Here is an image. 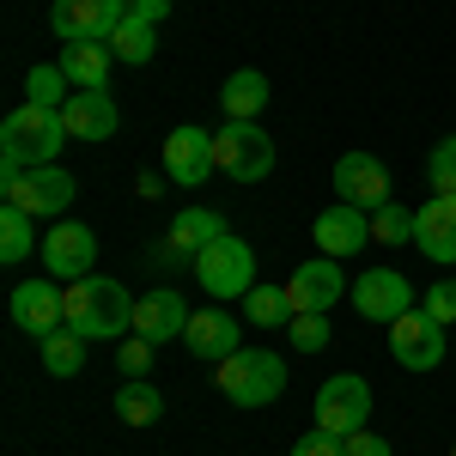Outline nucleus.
Listing matches in <instances>:
<instances>
[{
    "label": "nucleus",
    "instance_id": "obj_27",
    "mask_svg": "<svg viewBox=\"0 0 456 456\" xmlns=\"http://www.w3.org/2000/svg\"><path fill=\"white\" fill-rule=\"evenodd\" d=\"M31 249H37V213L6 208V213H0V262H6V268H19Z\"/></svg>",
    "mask_w": 456,
    "mask_h": 456
},
{
    "label": "nucleus",
    "instance_id": "obj_24",
    "mask_svg": "<svg viewBox=\"0 0 456 456\" xmlns=\"http://www.w3.org/2000/svg\"><path fill=\"white\" fill-rule=\"evenodd\" d=\"M110 55L116 61H128V68H146L152 55H159V25H146V19H122L116 31H110Z\"/></svg>",
    "mask_w": 456,
    "mask_h": 456
},
{
    "label": "nucleus",
    "instance_id": "obj_37",
    "mask_svg": "<svg viewBox=\"0 0 456 456\" xmlns=\"http://www.w3.org/2000/svg\"><path fill=\"white\" fill-rule=\"evenodd\" d=\"M128 12L146 19V25H165V19H171V0H128Z\"/></svg>",
    "mask_w": 456,
    "mask_h": 456
},
{
    "label": "nucleus",
    "instance_id": "obj_12",
    "mask_svg": "<svg viewBox=\"0 0 456 456\" xmlns=\"http://www.w3.org/2000/svg\"><path fill=\"white\" fill-rule=\"evenodd\" d=\"M335 195L359 213H378L389 208V171L384 159H371V152H341L335 159Z\"/></svg>",
    "mask_w": 456,
    "mask_h": 456
},
{
    "label": "nucleus",
    "instance_id": "obj_4",
    "mask_svg": "<svg viewBox=\"0 0 456 456\" xmlns=\"http://www.w3.org/2000/svg\"><path fill=\"white\" fill-rule=\"evenodd\" d=\"M213 165L232 176V183H262V176L281 165V146L262 122H225L213 134Z\"/></svg>",
    "mask_w": 456,
    "mask_h": 456
},
{
    "label": "nucleus",
    "instance_id": "obj_1",
    "mask_svg": "<svg viewBox=\"0 0 456 456\" xmlns=\"http://www.w3.org/2000/svg\"><path fill=\"white\" fill-rule=\"evenodd\" d=\"M134 305H141V298H134L122 281H104V274L68 281V329L86 335V341H128Z\"/></svg>",
    "mask_w": 456,
    "mask_h": 456
},
{
    "label": "nucleus",
    "instance_id": "obj_15",
    "mask_svg": "<svg viewBox=\"0 0 456 456\" xmlns=\"http://www.w3.org/2000/svg\"><path fill=\"white\" fill-rule=\"evenodd\" d=\"M347 286L353 281L335 268V256H316V262H298V268H292L286 298H292V311H335Z\"/></svg>",
    "mask_w": 456,
    "mask_h": 456
},
{
    "label": "nucleus",
    "instance_id": "obj_19",
    "mask_svg": "<svg viewBox=\"0 0 456 456\" xmlns=\"http://www.w3.org/2000/svg\"><path fill=\"white\" fill-rule=\"evenodd\" d=\"M183 347L195 353V359H213V365H219V359H232V353L244 347V329L232 322V311H219V305H213V311H195V316H189Z\"/></svg>",
    "mask_w": 456,
    "mask_h": 456
},
{
    "label": "nucleus",
    "instance_id": "obj_25",
    "mask_svg": "<svg viewBox=\"0 0 456 456\" xmlns=\"http://www.w3.org/2000/svg\"><path fill=\"white\" fill-rule=\"evenodd\" d=\"M159 414H165V395L146 378H128V384L116 389V420L122 426H159Z\"/></svg>",
    "mask_w": 456,
    "mask_h": 456
},
{
    "label": "nucleus",
    "instance_id": "obj_36",
    "mask_svg": "<svg viewBox=\"0 0 456 456\" xmlns=\"http://www.w3.org/2000/svg\"><path fill=\"white\" fill-rule=\"evenodd\" d=\"M347 456H389V444L378 438V432L359 426V432H347Z\"/></svg>",
    "mask_w": 456,
    "mask_h": 456
},
{
    "label": "nucleus",
    "instance_id": "obj_14",
    "mask_svg": "<svg viewBox=\"0 0 456 456\" xmlns=\"http://www.w3.org/2000/svg\"><path fill=\"white\" fill-rule=\"evenodd\" d=\"M213 171H219V165H213V134H208V128L183 122V128H171V134H165V176H171V183L201 189Z\"/></svg>",
    "mask_w": 456,
    "mask_h": 456
},
{
    "label": "nucleus",
    "instance_id": "obj_31",
    "mask_svg": "<svg viewBox=\"0 0 456 456\" xmlns=\"http://www.w3.org/2000/svg\"><path fill=\"white\" fill-rule=\"evenodd\" d=\"M371 238H378V244H414V213L395 208V201L378 208L371 213Z\"/></svg>",
    "mask_w": 456,
    "mask_h": 456
},
{
    "label": "nucleus",
    "instance_id": "obj_8",
    "mask_svg": "<svg viewBox=\"0 0 456 456\" xmlns=\"http://www.w3.org/2000/svg\"><path fill=\"white\" fill-rule=\"evenodd\" d=\"M389 353H395V365L402 371H438L444 365V322H432L426 311H408L389 322Z\"/></svg>",
    "mask_w": 456,
    "mask_h": 456
},
{
    "label": "nucleus",
    "instance_id": "obj_11",
    "mask_svg": "<svg viewBox=\"0 0 456 456\" xmlns=\"http://www.w3.org/2000/svg\"><path fill=\"white\" fill-rule=\"evenodd\" d=\"M347 298H353V311L365 316V322H395V316L414 311V286L402 281L395 268H371V274H353Z\"/></svg>",
    "mask_w": 456,
    "mask_h": 456
},
{
    "label": "nucleus",
    "instance_id": "obj_34",
    "mask_svg": "<svg viewBox=\"0 0 456 456\" xmlns=\"http://www.w3.org/2000/svg\"><path fill=\"white\" fill-rule=\"evenodd\" d=\"M116 359H122V378H146V371H152V341H146V335H128Z\"/></svg>",
    "mask_w": 456,
    "mask_h": 456
},
{
    "label": "nucleus",
    "instance_id": "obj_33",
    "mask_svg": "<svg viewBox=\"0 0 456 456\" xmlns=\"http://www.w3.org/2000/svg\"><path fill=\"white\" fill-rule=\"evenodd\" d=\"M426 316H432V322H444V329H451L456 322V281H432L426 286V305H420Z\"/></svg>",
    "mask_w": 456,
    "mask_h": 456
},
{
    "label": "nucleus",
    "instance_id": "obj_23",
    "mask_svg": "<svg viewBox=\"0 0 456 456\" xmlns=\"http://www.w3.org/2000/svg\"><path fill=\"white\" fill-rule=\"evenodd\" d=\"M225 232H232V225H225L213 208H183L171 219V249L176 256H201V249H208L213 238H225Z\"/></svg>",
    "mask_w": 456,
    "mask_h": 456
},
{
    "label": "nucleus",
    "instance_id": "obj_9",
    "mask_svg": "<svg viewBox=\"0 0 456 456\" xmlns=\"http://www.w3.org/2000/svg\"><path fill=\"white\" fill-rule=\"evenodd\" d=\"M128 19V0H55L49 25L61 43H110V31Z\"/></svg>",
    "mask_w": 456,
    "mask_h": 456
},
{
    "label": "nucleus",
    "instance_id": "obj_5",
    "mask_svg": "<svg viewBox=\"0 0 456 456\" xmlns=\"http://www.w3.org/2000/svg\"><path fill=\"white\" fill-rule=\"evenodd\" d=\"M195 262V281H201V292L208 298H244L249 286H256V249L238 238V232H225V238H213L201 256H189Z\"/></svg>",
    "mask_w": 456,
    "mask_h": 456
},
{
    "label": "nucleus",
    "instance_id": "obj_17",
    "mask_svg": "<svg viewBox=\"0 0 456 456\" xmlns=\"http://www.w3.org/2000/svg\"><path fill=\"white\" fill-rule=\"evenodd\" d=\"M414 244H420L426 262L456 268V195H432V201L414 213Z\"/></svg>",
    "mask_w": 456,
    "mask_h": 456
},
{
    "label": "nucleus",
    "instance_id": "obj_2",
    "mask_svg": "<svg viewBox=\"0 0 456 456\" xmlns=\"http://www.w3.org/2000/svg\"><path fill=\"white\" fill-rule=\"evenodd\" d=\"M68 122H61V110H12L6 122H0V165L6 171H37V165H55V152L68 146Z\"/></svg>",
    "mask_w": 456,
    "mask_h": 456
},
{
    "label": "nucleus",
    "instance_id": "obj_35",
    "mask_svg": "<svg viewBox=\"0 0 456 456\" xmlns=\"http://www.w3.org/2000/svg\"><path fill=\"white\" fill-rule=\"evenodd\" d=\"M292 456H347V438H335V432H305L298 444H292Z\"/></svg>",
    "mask_w": 456,
    "mask_h": 456
},
{
    "label": "nucleus",
    "instance_id": "obj_21",
    "mask_svg": "<svg viewBox=\"0 0 456 456\" xmlns=\"http://www.w3.org/2000/svg\"><path fill=\"white\" fill-rule=\"evenodd\" d=\"M110 43H61V73L73 79V92H104L110 86Z\"/></svg>",
    "mask_w": 456,
    "mask_h": 456
},
{
    "label": "nucleus",
    "instance_id": "obj_10",
    "mask_svg": "<svg viewBox=\"0 0 456 456\" xmlns=\"http://www.w3.org/2000/svg\"><path fill=\"white\" fill-rule=\"evenodd\" d=\"M98 262V232L79 225V219H61L55 232H43V268L49 281H86Z\"/></svg>",
    "mask_w": 456,
    "mask_h": 456
},
{
    "label": "nucleus",
    "instance_id": "obj_29",
    "mask_svg": "<svg viewBox=\"0 0 456 456\" xmlns=\"http://www.w3.org/2000/svg\"><path fill=\"white\" fill-rule=\"evenodd\" d=\"M68 98H73V79L61 73V61H37L31 79H25V104H37V110H61Z\"/></svg>",
    "mask_w": 456,
    "mask_h": 456
},
{
    "label": "nucleus",
    "instance_id": "obj_30",
    "mask_svg": "<svg viewBox=\"0 0 456 456\" xmlns=\"http://www.w3.org/2000/svg\"><path fill=\"white\" fill-rule=\"evenodd\" d=\"M286 335H292L298 353H322L329 347V311H298L292 322H286Z\"/></svg>",
    "mask_w": 456,
    "mask_h": 456
},
{
    "label": "nucleus",
    "instance_id": "obj_7",
    "mask_svg": "<svg viewBox=\"0 0 456 456\" xmlns=\"http://www.w3.org/2000/svg\"><path fill=\"white\" fill-rule=\"evenodd\" d=\"M365 420H371V384H365L359 371L322 378V389H316V426L335 432V438H347V432H359Z\"/></svg>",
    "mask_w": 456,
    "mask_h": 456
},
{
    "label": "nucleus",
    "instance_id": "obj_22",
    "mask_svg": "<svg viewBox=\"0 0 456 456\" xmlns=\"http://www.w3.org/2000/svg\"><path fill=\"white\" fill-rule=\"evenodd\" d=\"M219 104H225V122H256V116L268 110V73L238 68L219 86Z\"/></svg>",
    "mask_w": 456,
    "mask_h": 456
},
{
    "label": "nucleus",
    "instance_id": "obj_26",
    "mask_svg": "<svg viewBox=\"0 0 456 456\" xmlns=\"http://www.w3.org/2000/svg\"><path fill=\"white\" fill-rule=\"evenodd\" d=\"M244 316L256 322V329H286V322H292L298 311H292L286 286H262V281H256V286L244 292Z\"/></svg>",
    "mask_w": 456,
    "mask_h": 456
},
{
    "label": "nucleus",
    "instance_id": "obj_6",
    "mask_svg": "<svg viewBox=\"0 0 456 456\" xmlns=\"http://www.w3.org/2000/svg\"><path fill=\"white\" fill-rule=\"evenodd\" d=\"M0 195H6V208H25L37 219H61L79 195V183L61 165H37V171H6L0 165Z\"/></svg>",
    "mask_w": 456,
    "mask_h": 456
},
{
    "label": "nucleus",
    "instance_id": "obj_32",
    "mask_svg": "<svg viewBox=\"0 0 456 456\" xmlns=\"http://www.w3.org/2000/svg\"><path fill=\"white\" fill-rule=\"evenodd\" d=\"M426 171H432V195H456V134H444V141L432 146Z\"/></svg>",
    "mask_w": 456,
    "mask_h": 456
},
{
    "label": "nucleus",
    "instance_id": "obj_28",
    "mask_svg": "<svg viewBox=\"0 0 456 456\" xmlns=\"http://www.w3.org/2000/svg\"><path fill=\"white\" fill-rule=\"evenodd\" d=\"M37 347H43V365H49V378H79V371H86V335H73V329H55V335H43Z\"/></svg>",
    "mask_w": 456,
    "mask_h": 456
},
{
    "label": "nucleus",
    "instance_id": "obj_13",
    "mask_svg": "<svg viewBox=\"0 0 456 456\" xmlns=\"http://www.w3.org/2000/svg\"><path fill=\"white\" fill-rule=\"evenodd\" d=\"M12 322L25 329V335H55V329H68V292L55 281H19L12 286Z\"/></svg>",
    "mask_w": 456,
    "mask_h": 456
},
{
    "label": "nucleus",
    "instance_id": "obj_38",
    "mask_svg": "<svg viewBox=\"0 0 456 456\" xmlns=\"http://www.w3.org/2000/svg\"><path fill=\"white\" fill-rule=\"evenodd\" d=\"M165 183H171V176H141V195H146V201H159V195H165Z\"/></svg>",
    "mask_w": 456,
    "mask_h": 456
},
{
    "label": "nucleus",
    "instance_id": "obj_16",
    "mask_svg": "<svg viewBox=\"0 0 456 456\" xmlns=\"http://www.w3.org/2000/svg\"><path fill=\"white\" fill-rule=\"evenodd\" d=\"M311 238H316V249H322V256H335V262H341V256H353V249L371 244V213H359V208H347V201H335V208L316 213Z\"/></svg>",
    "mask_w": 456,
    "mask_h": 456
},
{
    "label": "nucleus",
    "instance_id": "obj_3",
    "mask_svg": "<svg viewBox=\"0 0 456 456\" xmlns=\"http://www.w3.org/2000/svg\"><path fill=\"white\" fill-rule=\"evenodd\" d=\"M213 384L232 395V408H268L286 389V365H281V353H268V347H238L232 359H219Z\"/></svg>",
    "mask_w": 456,
    "mask_h": 456
},
{
    "label": "nucleus",
    "instance_id": "obj_18",
    "mask_svg": "<svg viewBox=\"0 0 456 456\" xmlns=\"http://www.w3.org/2000/svg\"><path fill=\"white\" fill-rule=\"evenodd\" d=\"M189 316H195V311L183 305L176 286H152L141 305H134V335H146V341L159 347V341H176V335L189 329Z\"/></svg>",
    "mask_w": 456,
    "mask_h": 456
},
{
    "label": "nucleus",
    "instance_id": "obj_20",
    "mask_svg": "<svg viewBox=\"0 0 456 456\" xmlns=\"http://www.w3.org/2000/svg\"><path fill=\"white\" fill-rule=\"evenodd\" d=\"M61 122H68L73 141H110L116 134V98L110 92H73L68 104H61Z\"/></svg>",
    "mask_w": 456,
    "mask_h": 456
}]
</instances>
